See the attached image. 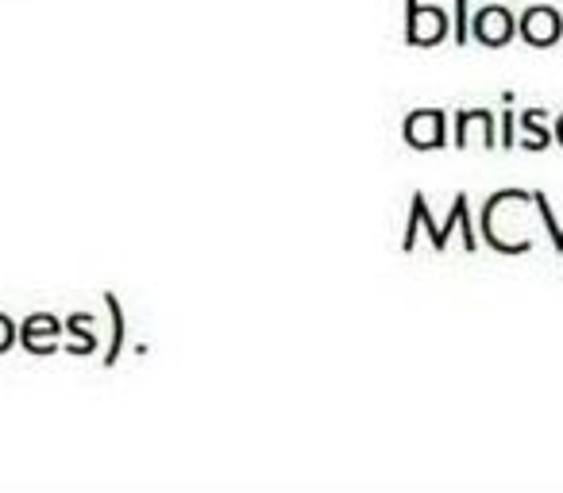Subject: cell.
<instances>
[{
	"label": "cell",
	"instance_id": "3",
	"mask_svg": "<svg viewBox=\"0 0 563 493\" xmlns=\"http://www.w3.org/2000/svg\"><path fill=\"white\" fill-rule=\"evenodd\" d=\"M12 339H16V328L9 324V316H0V351H9Z\"/></svg>",
	"mask_w": 563,
	"mask_h": 493
},
{
	"label": "cell",
	"instance_id": "2",
	"mask_svg": "<svg viewBox=\"0 0 563 493\" xmlns=\"http://www.w3.org/2000/svg\"><path fill=\"white\" fill-rule=\"evenodd\" d=\"M448 35V20L444 12H432V9H421L417 0H409V43L417 47H429V43H440Z\"/></svg>",
	"mask_w": 563,
	"mask_h": 493
},
{
	"label": "cell",
	"instance_id": "4",
	"mask_svg": "<svg viewBox=\"0 0 563 493\" xmlns=\"http://www.w3.org/2000/svg\"><path fill=\"white\" fill-rule=\"evenodd\" d=\"M555 135H560V143H563V120H560V127H555Z\"/></svg>",
	"mask_w": 563,
	"mask_h": 493
},
{
	"label": "cell",
	"instance_id": "1",
	"mask_svg": "<svg viewBox=\"0 0 563 493\" xmlns=\"http://www.w3.org/2000/svg\"><path fill=\"white\" fill-rule=\"evenodd\" d=\"M563 32V20L555 9H548V4H537V9L525 12L521 20V40L532 43V47H548V43H555Z\"/></svg>",
	"mask_w": 563,
	"mask_h": 493
}]
</instances>
